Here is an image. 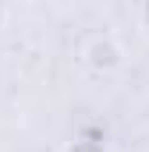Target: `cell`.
<instances>
[{
    "mask_svg": "<svg viewBox=\"0 0 149 152\" xmlns=\"http://www.w3.org/2000/svg\"><path fill=\"white\" fill-rule=\"evenodd\" d=\"M68 152H103L100 145H92V142H78V145H71Z\"/></svg>",
    "mask_w": 149,
    "mask_h": 152,
    "instance_id": "1",
    "label": "cell"
}]
</instances>
